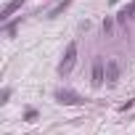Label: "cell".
<instances>
[{
	"mask_svg": "<svg viewBox=\"0 0 135 135\" xmlns=\"http://www.w3.org/2000/svg\"><path fill=\"white\" fill-rule=\"evenodd\" d=\"M74 61H77V42H69V45H66V53H64V61L58 64V72L66 77L74 69Z\"/></svg>",
	"mask_w": 135,
	"mask_h": 135,
	"instance_id": "6da1fadb",
	"label": "cell"
},
{
	"mask_svg": "<svg viewBox=\"0 0 135 135\" xmlns=\"http://www.w3.org/2000/svg\"><path fill=\"white\" fill-rule=\"evenodd\" d=\"M93 88H101L106 82V69H103V58H95L93 61Z\"/></svg>",
	"mask_w": 135,
	"mask_h": 135,
	"instance_id": "7a4b0ae2",
	"label": "cell"
},
{
	"mask_svg": "<svg viewBox=\"0 0 135 135\" xmlns=\"http://www.w3.org/2000/svg\"><path fill=\"white\" fill-rule=\"evenodd\" d=\"M56 98H58V103H66V106H74V103H82V98L74 93V90H58L56 93Z\"/></svg>",
	"mask_w": 135,
	"mask_h": 135,
	"instance_id": "3957f363",
	"label": "cell"
},
{
	"mask_svg": "<svg viewBox=\"0 0 135 135\" xmlns=\"http://www.w3.org/2000/svg\"><path fill=\"white\" fill-rule=\"evenodd\" d=\"M117 80H119V64L114 58H109L106 61V82L109 85H117Z\"/></svg>",
	"mask_w": 135,
	"mask_h": 135,
	"instance_id": "277c9868",
	"label": "cell"
},
{
	"mask_svg": "<svg viewBox=\"0 0 135 135\" xmlns=\"http://www.w3.org/2000/svg\"><path fill=\"white\" fill-rule=\"evenodd\" d=\"M130 16H135V3H130V6H124V8L119 11V16H117V21H119V24H124V21H127Z\"/></svg>",
	"mask_w": 135,
	"mask_h": 135,
	"instance_id": "5b68a950",
	"label": "cell"
},
{
	"mask_svg": "<svg viewBox=\"0 0 135 135\" xmlns=\"http://www.w3.org/2000/svg\"><path fill=\"white\" fill-rule=\"evenodd\" d=\"M21 3H24V0H11V3H8V6L3 8V16H0V19H8V16H11V13H13V11H16V8H19Z\"/></svg>",
	"mask_w": 135,
	"mask_h": 135,
	"instance_id": "8992f818",
	"label": "cell"
},
{
	"mask_svg": "<svg viewBox=\"0 0 135 135\" xmlns=\"http://www.w3.org/2000/svg\"><path fill=\"white\" fill-rule=\"evenodd\" d=\"M111 29H114V21H111V19H103V32L111 35Z\"/></svg>",
	"mask_w": 135,
	"mask_h": 135,
	"instance_id": "52a82bcc",
	"label": "cell"
}]
</instances>
